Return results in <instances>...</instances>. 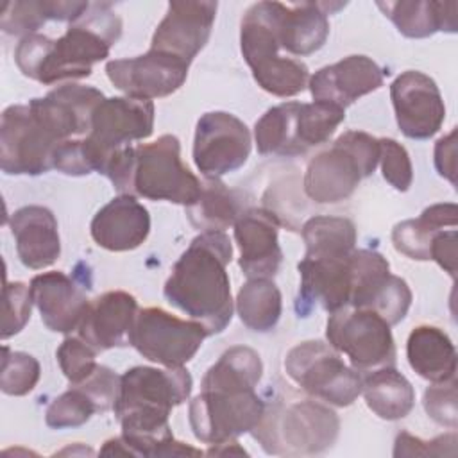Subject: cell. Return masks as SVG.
<instances>
[{"instance_id":"1","label":"cell","mask_w":458,"mask_h":458,"mask_svg":"<svg viewBox=\"0 0 458 458\" xmlns=\"http://www.w3.org/2000/svg\"><path fill=\"white\" fill-rule=\"evenodd\" d=\"M193 379L184 367L156 369L138 365L120 376L113 406L122 435L104 442L100 454L123 456H200V449L174 438L170 411L188 401Z\"/></svg>"},{"instance_id":"2","label":"cell","mask_w":458,"mask_h":458,"mask_svg":"<svg viewBox=\"0 0 458 458\" xmlns=\"http://www.w3.org/2000/svg\"><path fill=\"white\" fill-rule=\"evenodd\" d=\"M263 376L259 354L247 345L227 349L202 377L200 394L190 403V426L197 440L216 445L252 431L265 401L256 394Z\"/></svg>"},{"instance_id":"3","label":"cell","mask_w":458,"mask_h":458,"mask_svg":"<svg viewBox=\"0 0 458 458\" xmlns=\"http://www.w3.org/2000/svg\"><path fill=\"white\" fill-rule=\"evenodd\" d=\"M122 36V20L109 4H89L86 14L72 23L66 32L52 39L30 34L20 39L14 61L20 72L41 84L91 75L93 64L109 55Z\"/></svg>"},{"instance_id":"4","label":"cell","mask_w":458,"mask_h":458,"mask_svg":"<svg viewBox=\"0 0 458 458\" xmlns=\"http://www.w3.org/2000/svg\"><path fill=\"white\" fill-rule=\"evenodd\" d=\"M231 258L233 245L224 231L200 233L175 261L163 288L166 301L202 324L208 336L222 333L233 318Z\"/></svg>"},{"instance_id":"5","label":"cell","mask_w":458,"mask_h":458,"mask_svg":"<svg viewBox=\"0 0 458 458\" xmlns=\"http://www.w3.org/2000/svg\"><path fill=\"white\" fill-rule=\"evenodd\" d=\"M340 429L336 413L311 399L276 401L265 406L252 437L265 453L276 456H310L327 451Z\"/></svg>"},{"instance_id":"6","label":"cell","mask_w":458,"mask_h":458,"mask_svg":"<svg viewBox=\"0 0 458 458\" xmlns=\"http://www.w3.org/2000/svg\"><path fill=\"white\" fill-rule=\"evenodd\" d=\"M377 165L379 140L363 131H347L308 163L304 193L318 204L345 200Z\"/></svg>"},{"instance_id":"7","label":"cell","mask_w":458,"mask_h":458,"mask_svg":"<svg viewBox=\"0 0 458 458\" xmlns=\"http://www.w3.org/2000/svg\"><path fill=\"white\" fill-rule=\"evenodd\" d=\"M200 190L202 182L182 163L181 143L174 134L134 147L129 195L188 208L199 199Z\"/></svg>"},{"instance_id":"8","label":"cell","mask_w":458,"mask_h":458,"mask_svg":"<svg viewBox=\"0 0 458 458\" xmlns=\"http://www.w3.org/2000/svg\"><path fill=\"white\" fill-rule=\"evenodd\" d=\"M154 131V102L131 97L104 98L93 116L86 138L81 140L89 172L106 174L109 163L132 141Z\"/></svg>"},{"instance_id":"9","label":"cell","mask_w":458,"mask_h":458,"mask_svg":"<svg viewBox=\"0 0 458 458\" xmlns=\"http://www.w3.org/2000/svg\"><path fill=\"white\" fill-rule=\"evenodd\" d=\"M288 377L308 395L333 406H349L361 394L363 377L344 363L340 354L320 340L292 347L284 358Z\"/></svg>"},{"instance_id":"10","label":"cell","mask_w":458,"mask_h":458,"mask_svg":"<svg viewBox=\"0 0 458 458\" xmlns=\"http://www.w3.org/2000/svg\"><path fill=\"white\" fill-rule=\"evenodd\" d=\"M327 344L349 358L358 372L395 365V342L390 324L376 311L352 306L333 311L326 326Z\"/></svg>"},{"instance_id":"11","label":"cell","mask_w":458,"mask_h":458,"mask_svg":"<svg viewBox=\"0 0 458 458\" xmlns=\"http://www.w3.org/2000/svg\"><path fill=\"white\" fill-rule=\"evenodd\" d=\"M59 141L29 104L9 106L0 122V166L7 175H39L54 168Z\"/></svg>"},{"instance_id":"12","label":"cell","mask_w":458,"mask_h":458,"mask_svg":"<svg viewBox=\"0 0 458 458\" xmlns=\"http://www.w3.org/2000/svg\"><path fill=\"white\" fill-rule=\"evenodd\" d=\"M206 336L195 320H182L163 308H143L136 315L131 345L148 361L175 369L197 354Z\"/></svg>"},{"instance_id":"13","label":"cell","mask_w":458,"mask_h":458,"mask_svg":"<svg viewBox=\"0 0 458 458\" xmlns=\"http://www.w3.org/2000/svg\"><path fill=\"white\" fill-rule=\"evenodd\" d=\"M349 265V306L376 311L390 326L399 324L411 306V290L403 277L390 274L386 258L370 249H354Z\"/></svg>"},{"instance_id":"14","label":"cell","mask_w":458,"mask_h":458,"mask_svg":"<svg viewBox=\"0 0 458 458\" xmlns=\"http://www.w3.org/2000/svg\"><path fill=\"white\" fill-rule=\"evenodd\" d=\"M250 132L234 114L211 111L199 118L193 140V161L204 177L220 179L242 168L250 154Z\"/></svg>"},{"instance_id":"15","label":"cell","mask_w":458,"mask_h":458,"mask_svg":"<svg viewBox=\"0 0 458 458\" xmlns=\"http://www.w3.org/2000/svg\"><path fill=\"white\" fill-rule=\"evenodd\" d=\"M188 70V61L157 50H148L136 57L113 59L106 64V73L113 86L140 100L175 93L184 84Z\"/></svg>"},{"instance_id":"16","label":"cell","mask_w":458,"mask_h":458,"mask_svg":"<svg viewBox=\"0 0 458 458\" xmlns=\"http://www.w3.org/2000/svg\"><path fill=\"white\" fill-rule=\"evenodd\" d=\"M390 98L401 132L411 140L437 134L445 118V106L437 82L417 70H406L390 84Z\"/></svg>"},{"instance_id":"17","label":"cell","mask_w":458,"mask_h":458,"mask_svg":"<svg viewBox=\"0 0 458 458\" xmlns=\"http://www.w3.org/2000/svg\"><path fill=\"white\" fill-rule=\"evenodd\" d=\"M216 7L218 4L211 0L170 2L165 18L154 30L150 50L191 63L209 39Z\"/></svg>"},{"instance_id":"18","label":"cell","mask_w":458,"mask_h":458,"mask_svg":"<svg viewBox=\"0 0 458 458\" xmlns=\"http://www.w3.org/2000/svg\"><path fill=\"white\" fill-rule=\"evenodd\" d=\"M104 98V93L93 86L70 82L41 98H32L29 106L59 141H68L89 132L91 116Z\"/></svg>"},{"instance_id":"19","label":"cell","mask_w":458,"mask_h":458,"mask_svg":"<svg viewBox=\"0 0 458 458\" xmlns=\"http://www.w3.org/2000/svg\"><path fill=\"white\" fill-rule=\"evenodd\" d=\"M279 220L263 208L242 211L234 222V240L240 249L238 265L249 279H270L277 274L283 250L277 240Z\"/></svg>"},{"instance_id":"20","label":"cell","mask_w":458,"mask_h":458,"mask_svg":"<svg viewBox=\"0 0 458 458\" xmlns=\"http://www.w3.org/2000/svg\"><path fill=\"white\" fill-rule=\"evenodd\" d=\"M385 70L367 55H349L342 61L317 70L310 77V93L313 100L331 102L347 107L363 95L383 86Z\"/></svg>"},{"instance_id":"21","label":"cell","mask_w":458,"mask_h":458,"mask_svg":"<svg viewBox=\"0 0 458 458\" xmlns=\"http://www.w3.org/2000/svg\"><path fill=\"white\" fill-rule=\"evenodd\" d=\"M136 299L123 290H111L89 301L77 327L79 336L97 352L131 345V333L138 315Z\"/></svg>"},{"instance_id":"22","label":"cell","mask_w":458,"mask_h":458,"mask_svg":"<svg viewBox=\"0 0 458 458\" xmlns=\"http://www.w3.org/2000/svg\"><path fill=\"white\" fill-rule=\"evenodd\" d=\"M30 295L43 324L50 331L63 335L79 327L89 304L84 288L59 270L34 276L30 281Z\"/></svg>"},{"instance_id":"23","label":"cell","mask_w":458,"mask_h":458,"mask_svg":"<svg viewBox=\"0 0 458 458\" xmlns=\"http://www.w3.org/2000/svg\"><path fill=\"white\" fill-rule=\"evenodd\" d=\"M349 256L310 258L299 261V315L306 317L313 304H320L333 313L349 306L351 297V265Z\"/></svg>"},{"instance_id":"24","label":"cell","mask_w":458,"mask_h":458,"mask_svg":"<svg viewBox=\"0 0 458 458\" xmlns=\"http://www.w3.org/2000/svg\"><path fill=\"white\" fill-rule=\"evenodd\" d=\"M89 233L95 243L106 250H134L150 233V215L136 197L118 195L97 211Z\"/></svg>"},{"instance_id":"25","label":"cell","mask_w":458,"mask_h":458,"mask_svg":"<svg viewBox=\"0 0 458 458\" xmlns=\"http://www.w3.org/2000/svg\"><path fill=\"white\" fill-rule=\"evenodd\" d=\"M11 233L20 261L32 270L54 265L61 254L57 220L45 206H23L11 215Z\"/></svg>"},{"instance_id":"26","label":"cell","mask_w":458,"mask_h":458,"mask_svg":"<svg viewBox=\"0 0 458 458\" xmlns=\"http://www.w3.org/2000/svg\"><path fill=\"white\" fill-rule=\"evenodd\" d=\"M329 4L301 2L284 5L279 2L277 39L292 55H310L324 47L329 36Z\"/></svg>"},{"instance_id":"27","label":"cell","mask_w":458,"mask_h":458,"mask_svg":"<svg viewBox=\"0 0 458 458\" xmlns=\"http://www.w3.org/2000/svg\"><path fill=\"white\" fill-rule=\"evenodd\" d=\"M377 7L406 38H428L438 30L456 32L458 4L437 0L377 2Z\"/></svg>"},{"instance_id":"28","label":"cell","mask_w":458,"mask_h":458,"mask_svg":"<svg viewBox=\"0 0 458 458\" xmlns=\"http://www.w3.org/2000/svg\"><path fill=\"white\" fill-rule=\"evenodd\" d=\"M410 367L431 383H444L456 374V349L449 335L437 326H417L406 342Z\"/></svg>"},{"instance_id":"29","label":"cell","mask_w":458,"mask_h":458,"mask_svg":"<svg viewBox=\"0 0 458 458\" xmlns=\"http://www.w3.org/2000/svg\"><path fill=\"white\" fill-rule=\"evenodd\" d=\"M458 208L453 202H440L426 208L419 218L397 224L392 231V243L397 252L410 259L428 261L433 236L444 227H456Z\"/></svg>"},{"instance_id":"30","label":"cell","mask_w":458,"mask_h":458,"mask_svg":"<svg viewBox=\"0 0 458 458\" xmlns=\"http://www.w3.org/2000/svg\"><path fill=\"white\" fill-rule=\"evenodd\" d=\"M361 394L367 406L383 420L404 419L415 404L411 383L395 367H381L369 374Z\"/></svg>"},{"instance_id":"31","label":"cell","mask_w":458,"mask_h":458,"mask_svg":"<svg viewBox=\"0 0 458 458\" xmlns=\"http://www.w3.org/2000/svg\"><path fill=\"white\" fill-rule=\"evenodd\" d=\"M299 102H283L270 107L254 125V140L259 154L301 156L306 154L297 140Z\"/></svg>"},{"instance_id":"32","label":"cell","mask_w":458,"mask_h":458,"mask_svg":"<svg viewBox=\"0 0 458 458\" xmlns=\"http://www.w3.org/2000/svg\"><path fill=\"white\" fill-rule=\"evenodd\" d=\"M242 213L240 202L220 179L206 177L199 199L186 208L188 220L193 227L206 231H224L234 225Z\"/></svg>"},{"instance_id":"33","label":"cell","mask_w":458,"mask_h":458,"mask_svg":"<svg viewBox=\"0 0 458 458\" xmlns=\"http://www.w3.org/2000/svg\"><path fill=\"white\" fill-rule=\"evenodd\" d=\"M283 310L281 292L272 279H249L236 295L240 320L256 333H268L279 322Z\"/></svg>"},{"instance_id":"34","label":"cell","mask_w":458,"mask_h":458,"mask_svg":"<svg viewBox=\"0 0 458 458\" xmlns=\"http://www.w3.org/2000/svg\"><path fill=\"white\" fill-rule=\"evenodd\" d=\"M301 233L310 258L349 256L356 245V227L345 216H313Z\"/></svg>"},{"instance_id":"35","label":"cell","mask_w":458,"mask_h":458,"mask_svg":"<svg viewBox=\"0 0 458 458\" xmlns=\"http://www.w3.org/2000/svg\"><path fill=\"white\" fill-rule=\"evenodd\" d=\"M254 81L270 95L286 98L304 91L310 82L308 66L293 57H276L250 70Z\"/></svg>"},{"instance_id":"36","label":"cell","mask_w":458,"mask_h":458,"mask_svg":"<svg viewBox=\"0 0 458 458\" xmlns=\"http://www.w3.org/2000/svg\"><path fill=\"white\" fill-rule=\"evenodd\" d=\"M345 109L331 104L313 100L310 104H301L297 109V140L304 152L311 147L326 143L336 127L344 122Z\"/></svg>"},{"instance_id":"37","label":"cell","mask_w":458,"mask_h":458,"mask_svg":"<svg viewBox=\"0 0 458 458\" xmlns=\"http://www.w3.org/2000/svg\"><path fill=\"white\" fill-rule=\"evenodd\" d=\"M93 413H97V406L91 397L81 386L73 385L48 404L45 422L52 429L77 428L86 424Z\"/></svg>"},{"instance_id":"38","label":"cell","mask_w":458,"mask_h":458,"mask_svg":"<svg viewBox=\"0 0 458 458\" xmlns=\"http://www.w3.org/2000/svg\"><path fill=\"white\" fill-rule=\"evenodd\" d=\"M41 376L39 361L21 351H11L4 345L0 388L7 395H25L34 390Z\"/></svg>"},{"instance_id":"39","label":"cell","mask_w":458,"mask_h":458,"mask_svg":"<svg viewBox=\"0 0 458 458\" xmlns=\"http://www.w3.org/2000/svg\"><path fill=\"white\" fill-rule=\"evenodd\" d=\"M48 20L45 0L5 2L0 14V27L7 34L30 36Z\"/></svg>"},{"instance_id":"40","label":"cell","mask_w":458,"mask_h":458,"mask_svg":"<svg viewBox=\"0 0 458 458\" xmlns=\"http://www.w3.org/2000/svg\"><path fill=\"white\" fill-rule=\"evenodd\" d=\"M55 356H57V361H59V367H61L64 377L72 385L84 381L98 365L95 361L97 351L86 340H82L79 335L66 336L61 342Z\"/></svg>"},{"instance_id":"41","label":"cell","mask_w":458,"mask_h":458,"mask_svg":"<svg viewBox=\"0 0 458 458\" xmlns=\"http://www.w3.org/2000/svg\"><path fill=\"white\" fill-rule=\"evenodd\" d=\"M379 165L385 181L397 191H408L413 168L406 148L392 138H379Z\"/></svg>"},{"instance_id":"42","label":"cell","mask_w":458,"mask_h":458,"mask_svg":"<svg viewBox=\"0 0 458 458\" xmlns=\"http://www.w3.org/2000/svg\"><path fill=\"white\" fill-rule=\"evenodd\" d=\"M30 286L25 283H7L4 284V317H2V338H9L20 333L30 318L32 310Z\"/></svg>"},{"instance_id":"43","label":"cell","mask_w":458,"mask_h":458,"mask_svg":"<svg viewBox=\"0 0 458 458\" xmlns=\"http://www.w3.org/2000/svg\"><path fill=\"white\" fill-rule=\"evenodd\" d=\"M426 413L440 426L456 429L458 408H456V379L444 383H433L426 388L422 399Z\"/></svg>"},{"instance_id":"44","label":"cell","mask_w":458,"mask_h":458,"mask_svg":"<svg viewBox=\"0 0 458 458\" xmlns=\"http://www.w3.org/2000/svg\"><path fill=\"white\" fill-rule=\"evenodd\" d=\"M456 431L444 433L433 440H422L406 431L395 437L394 456H454L456 454Z\"/></svg>"},{"instance_id":"45","label":"cell","mask_w":458,"mask_h":458,"mask_svg":"<svg viewBox=\"0 0 458 458\" xmlns=\"http://www.w3.org/2000/svg\"><path fill=\"white\" fill-rule=\"evenodd\" d=\"M95 403L97 411H107L113 410L118 392H120V376L114 374L106 365H97L95 370L81 383H77Z\"/></svg>"},{"instance_id":"46","label":"cell","mask_w":458,"mask_h":458,"mask_svg":"<svg viewBox=\"0 0 458 458\" xmlns=\"http://www.w3.org/2000/svg\"><path fill=\"white\" fill-rule=\"evenodd\" d=\"M456 227L438 231L429 247V259L437 261L451 277L456 276Z\"/></svg>"},{"instance_id":"47","label":"cell","mask_w":458,"mask_h":458,"mask_svg":"<svg viewBox=\"0 0 458 458\" xmlns=\"http://www.w3.org/2000/svg\"><path fill=\"white\" fill-rule=\"evenodd\" d=\"M435 168L438 175L456 184V129L435 143Z\"/></svg>"}]
</instances>
